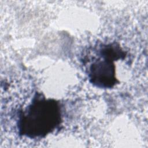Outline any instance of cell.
Wrapping results in <instances>:
<instances>
[{
  "mask_svg": "<svg viewBox=\"0 0 148 148\" xmlns=\"http://www.w3.org/2000/svg\"><path fill=\"white\" fill-rule=\"evenodd\" d=\"M95 52L97 57L92 60H83V62H88L86 71L89 82L99 88H112L119 83L114 62L124 60L127 52L116 42L101 43L97 46Z\"/></svg>",
  "mask_w": 148,
  "mask_h": 148,
  "instance_id": "2",
  "label": "cell"
},
{
  "mask_svg": "<svg viewBox=\"0 0 148 148\" xmlns=\"http://www.w3.org/2000/svg\"><path fill=\"white\" fill-rule=\"evenodd\" d=\"M62 122L60 102L36 92L30 103L19 111L17 125L20 136L36 139L45 138L52 133Z\"/></svg>",
  "mask_w": 148,
  "mask_h": 148,
  "instance_id": "1",
  "label": "cell"
}]
</instances>
